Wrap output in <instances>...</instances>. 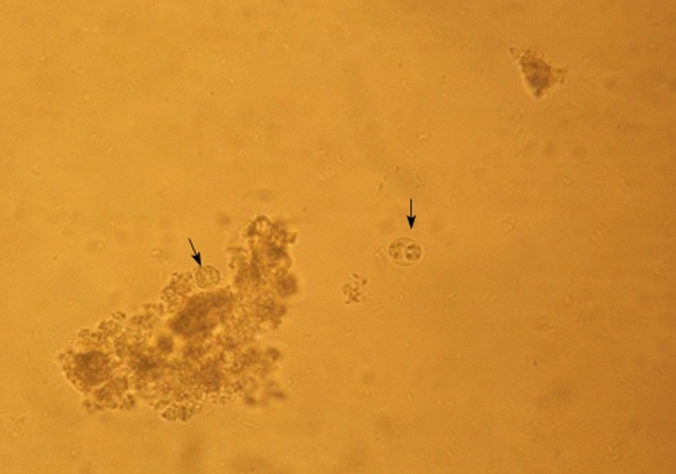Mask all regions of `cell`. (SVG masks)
<instances>
[{"label": "cell", "instance_id": "obj_2", "mask_svg": "<svg viewBox=\"0 0 676 474\" xmlns=\"http://www.w3.org/2000/svg\"><path fill=\"white\" fill-rule=\"evenodd\" d=\"M388 255L399 266H411L422 258V247L410 238H399L388 248Z\"/></svg>", "mask_w": 676, "mask_h": 474}, {"label": "cell", "instance_id": "obj_1", "mask_svg": "<svg viewBox=\"0 0 676 474\" xmlns=\"http://www.w3.org/2000/svg\"><path fill=\"white\" fill-rule=\"evenodd\" d=\"M521 65L526 76L537 73V76L529 84L533 93H536L537 96H540V93H543L551 85H554L562 75V71L560 69L555 71L554 68L547 66L542 58L534 55L533 52L529 51L526 52V55L522 57Z\"/></svg>", "mask_w": 676, "mask_h": 474}, {"label": "cell", "instance_id": "obj_4", "mask_svg": "<svg viewBox=\"0 0 676 474\" xmlns=\"http://www.w3.org/2000/svg\"><path fill=\"white\" fill-rule=\"evenodd\" d=\"M408 223H410V228H414V225H415V217L412 214V201H411V214L408 217Z\"/></svg>", "mask_w": 676, "mask_h": 474}, {"label": "cell", "instance_id": "obj_3", "mask_svg": "<svg viewBox=\"0 0 676 474\" xmlns=\"http://www.w3.org/2000/svg\"><path fill=\"white\" fill-rule=\"evenodd\" d=\"M355 280L356 282H350L347 283L345 287H343V290L342 293L347 297L346 300V304H350V303H362L364 301L363 296H364V287H366V280H362L360 277L355 276Z\"/></svg>", "mask_w": 676, "mask_h": 474}]
</instances>
